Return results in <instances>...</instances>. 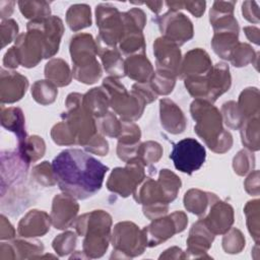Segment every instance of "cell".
Masks as SVG:
<instances>
[{
  "mask_svg": "<svg viewBox=\"0 0 260 260\" xmlns=\"http://www.w3.org/2000/svg\"><path fill=\"white\" fill-rule=\"evenodd\" d=\"M0 238L1 240H10L15 237V230L13 225L10 223V221L7 219V217L4 214H1L0 216Z\"/></svg>",
  "mask_w": 260,
  "mask_h": 260,
  "instance_id": "57",
  "label": "cell"
},
{
  "mask_svg": "<svg viewBox=\"0 0 260 260\" xmlns=\"http://www.w3.org/2000/svg\"><path fill=\"white\" fill-rule=\"evenodd\" d=\"M45 77L57 86H66L71 82L72 74L63 59L54 58L45 66Z\"/></svg>",
  "mask_w": 260,
  "mask_h": 260,
  "instance_id": "29",
  "label": "cell"
},
{
  "mask_svg": "<svg viewBox=\"0 0 260 260\" xmlns=\"http://www.w3.org/2000/svg\"><path fill=\"white\" fill-rule=\"evenodd\" d=\"M17 150L21 156L28 164H30L44 156L46 151V144L44 139L38 135L27 136L22 144L17 145Z\"/></svg>",
  "mask_w": 260,
  "mask_h": 260,
  "instance_id": "34",
  "label": "cell"
},
{
  "mask_svg": "<svg viewBox=\"0 0 260 260\" xmlns=\"http://www.w3.org/2000/svg\"><path fill=\"white\" fill-rule=\"evenodd\" d=\"M170 158L178 171L192 175L203 166L206 158V151L199 141L188 137L173 145Z\"/></svg>",
  "mask_w": 260,
  "mask_h": 260,
  "instance_id": "10",
  "label": "cell"
},
{
  "mask_svg": "<svg viewBox=\"0 0 260 260\" xmlns=\"http://www.w3.org/2000/svg\"><path fill=\"white\" fill-rule=\"evenodd\" d=\"M145 178V165L138 157H134L128 160L124 168H116L112 171L107 181V188L121 197H128Z\"/></svg>",
  "mask_w": 260,
  "mask_h": 260,
  "instance_id": "9",
  "label": "cell"
},
{
  "mask_svg": "<svg viewBox=\"0 0 260 260\" xmlns=\"http://www.w3.org/2000/svg\"><path fill=\"white\" fill-rule=\"evenodd\" d=\"M245 189L246 191L254 196H258L259 195V172L256 170L253 173H251L245 183Z\"/></svg>",
  "mask_w": 260,
  "mask_h": 260,
  "instance_id": "56",
  "label": "cell"
},
{
  "mask_svg": "<svg viewBox=\"0 0 260 260\" xmlns=\"http://www.w3.org/2000/svg\"><path fill=\"white\" fill-rule=\"evenodd\" d=\"M17 4L22 15L30 20L51 16L50 3L46 1H18Z\"/></svg>",
  "mask_w": 260,
  "mask_h": 260,
  "instance_id": "37",
  "label": "cell"
},
{
  "mask_svg": "<svg viewBox=\"0 0 260 260\" xmlns=\"http://www.w3.org/2000/svg\"><path fill=\"white\" fill-rule=\"evenodd\" d=\"M57 87V85L48 79L38 80L31 86V95L37 103L47 106L55 102L58 94Z\"/></svg>",
  "mask_w": 260,
  "mask_h": 260,
  "instance_id": "36",
  "label": "cell"
},
{
  "mask_svg": "<svg viewBox=\"0 0 260 260\" xmlns=\"http://www.w3.org/2000/svg\"><path fill=\"white\" fill-rule=\"evenodd\" d=\"M15 1H0V15L2 20L8 19L13 12Z\"/></svg>",
  "mask_w": 260,
  "mask_h": 260,
  "instance_id": "60",
  "label": "cell"
},
{
  "mask_svg": "<svg viewBox=\"0 0 260 260\" xmlns=\"http://www.w3.org/2000/svg\"><path fill=\"white\" fill-rule=\"evenodd\" d=\"M1 48H4L6 45L17 39L18 25L14 19L8 18L4 19L1 22Z\"/></svg>",
  "mask_w": 260,
  "mask_h": 260,
  "instance_id": "51",
  "label": "cell"
},
{
  "mask_svg": "<svg viewBox=\"0 0 260 260\" xmlns=\"http://www.w3.org/2000/svg\"><path fill=\"white\" fill-rule=\"evenodd\" d=\"M212 61L209 58V55L202 49L196 48L186 53L184 56L179 77L182 79L194 76L205 75L212 68Z\"/></svg>",
  "mask_w": 260,
  "mask_h": 260,
  "instance_id": "21",
  "label": "cell"
},
{
  "mask_svg": "<svg viewBox=\"0 0 260 260\" xmlns=\"http://www.w3.org/2000/svg\"><path fill=\"white\" fill-rule=\"evenodd\" d=\"M79 205L76 199L63 193L58 194L53 198L52 211H51V221L55 229L65 230L70 228L78 213Z\"/></svg>",
  "mask_w": 260,
  "mask_h": 260,
  "instance_id": "17",
  "label": "cell"
},
{
  "mask_svg": "<svg viewBox=\"0 0 260 260\" xmlns=\"http://www.w3.org/2000/svg\"><path fill=\"white\" fill-rule=\"evenodd\" d=\"M113 254L111 258H133L141 255L146 248L142 230L132 221H120L111 236Z\"/></svg>",
  "mask_w": 260,
  "mask_h": 260,
  "instance_id": "8",
  "label": "cell"
},
{
  "mask_svg": "<svg viewBox=\"0 0 260 260\" xmlns=\"http://www.w3.org/2000/svg\"><path fill=\"white\" fill-rule=\"evenodd\" d=\"M84 149L90 153L104 156L109 152V143L103 135L96 133L84 146Z\"/></svg>",
  "mask_w": 260,
  "mask_h": 260,
  "instance_id": "52",
  "label": "cell"
},
{
  "mask_svg": "<svg viewBox=\"0 0 260 260\" xmlns=\"http://www.w3.org/2000/svg\"><path fill=\"white\" fill-rule=\"evenodd\" d=\"M66 22L69 28L73 31H78L82 28L91 25L90 7L86 4L71 5L66 12Z\"/></svg>",
  "mask_w": 260,
  "mask_h": 260,
  "instance_id": "30",
  "label": "cell"
},
{
  "mask_svg": "<svg viewBox=\"0 0 260 260\" xmlns=\"http://www.w3.org/2000/svg\"><path fill=\"white\" fill-rule=\"evenodd\" d=\"M194 121L195 133L204 141L206 146L215 153H224L232 148L233 136L224 130L219 110L211 103L195 100L190 106Z\"/></svg>",
  "mask_w": 260,
  "mask_h": 260,
  "instance_id": "2",
  "label": "cell"
},
{
  "mask_svg": "<svg viewBox=\"0 0 260 260\" xmlns=\"http://www.w3.org/2000/svg\"><path fill=\"white\" fill-rule=\"evenodd\" d=\"M259 105L260 101L258 88L247 87L241 92L239 96L238 107L245 120L259 116Z\"/></svg>",
  "mask_w": 260,
  "mask_h": 260,
  "instance_id": "33",
  "label": "cell"
},
{
  "mask_svg": "<svg viewBox=\"0 0 260 260\" xmlns=\"http://www.w3.org/2000/svg\"><path fill=\"white\" fill-rule=\"evenodd\" d=\"M69 51L73 64L72 75L82 83L92 84L102 76V68L96 60L98 46L92 36L79 32L71 38Z\"/></svg>",
  "mask_w": 260,
  "mask_h": 260,
  "instance_id": "4",
  "label": "cell"
},
{
  "mask_svg": "<svg viewBox=\"0 0 260 260\" xmlns=\"http://www.w3.org/2000/svg\"><path fill=\"white\" fill-rule=\"evenodd\" d=\"M19 61L15 52L14 47H11L4 55L3 58V66L8 69H14L19 66Z\"/></svg>",
  "mask_w": 260,
  "mask_h": 260,
  "instance_id": "58",
  "label": "cell"
},
{
  "mask_svg": "<svg viewBox=\"0 0 260 260\" xmlns=\"http://www.w3.org/2000/svg\"><path fill=\"white\" fill-rule=\"evenodd\" d=\"M216 199H218V197L213 193L193 188L185 193L184 206L191 213L203 217Z\"/></svg>",
  "mask_w": 260,
  "mask_h": 260,
  "instance_id": "26",
  "label": "cell"
},
{
  "mask_svg": "<svg viewBox=\"0 0 260 260\" xmlns=\"http://www.w3.org/2000/svg\"><path fill=\"white\" fill-rule=\"evenodd\" d=\"M28 87V79L15 71L1 69L0 101L1 104H13L22 99Z\"/></svg>",
  "mask_w": 260,
  "mask_h": 260,
  "instance_id": "19",
  "label": "cell"
},
{
  "mask_svg": "<svg viewBox=\"0 0 260 260\" xmlns=\"http://www.w3.org/2000/svg\"><path fill=\"white\" fill-rule=\"evenodd\" d=\"M176 78L177 77L172 75L154 71V75L149 83L157 95H167L173 91L176 84Z\"/></svg>",
  "mask_w": 260,
  "mask_h": 260,
  "instance_id": "48",
  "label": "cell"
},
{
  "mask_svg": "<svg viewBox=\"0 0 260 260\" xmlns=\"http://www.w3.org/2000/svg\"><path fill=\"white\" fill-rule=\"evenodd\" d=\"M188 223V217L183 211H175L169 216L155 218L142 229L146 247H155L172 238L175 234L183 232Z\"/></svg>",
  "mask_w": 260,
  "mask_h": 260,
  "instance_id": "11",
  "label": "cell"
},
{
  "mask_svg": "<svg viewBox=\"0 0 260 260\" xmlns=\"http://www.w3.org/2000/svg\"><path fill=\"white\" fill-rule=\"evenodd\" d=\"M76 241H77L76 234L68 231L58 235L53 240L52 247L59 256L63 257L74 251L76 247Z\"/></svg>",
  "mask_w": 260,
  "mask_h": 260,
  "instance_id": "42",
  "label": "cell"
},
{
  "mask_svg": "<svg viewBox=\"0 0 260 260\" xmlns=\"http://www.w3.org/2000/svg\"><path fill=\"white\" fill-rule=\"evenodd\" d=\"M240 129L243 145L250 151L259 150V116L246 119Z\"/></svg>",
  "mask_w": 260,
  "mask_h": 260,
  "instance_id": "35",
  "label": "cell"
},
{
  "mask_svg": "<svg viewBox=\"0 0 260 260\" xmlns=\"http://www.w3.org/2000/svg\"><path fill=\"white\" fill-rule=\"evenodd\" d=\"M254 58H257V56L250 45L246 43H238L232 53L230 61L235 67H243L253 62Z\"/></svg>",
  "mask_w": 260,
  "mask_h": 260,
  "instance_id": "45",
  "label": "cell"
},
{
  "mask_svg": "<svg viewBox=\"0 0 260 260\" xmlns=\"http://www.w3.org/2000/svg\"><path fill=\"white\" fill-rule=\"evenodd\" d=\"M184 80L188 92L195 100H203L211 104L228 91L232 84L229 65L223 62L216 63L205 75L188 77Z\"/></svg>",
  "mask_w": 260,
  "mask_h": 260,
  "instance_id": "5",
  "label": "cell"
},
{
  "mask_svg": "<svg viewBox=\"0 0 260 260\" xmlns=\"http://www.w3.org/2000/svg\"><path fill=\"white\" fill-rule=\"evenodd\" d=\"M125 74L137 83H146L152 79L154 69L145 54H136L126 58Z\"/></svg>",
  "mask_w": 260,
  "mask_h": 260,
  "instance_id": "24",
  "label": "cell"
},
{
  "mask_svg": "<svg viewBox=\"0 0 260 260\" xmlns=\"http://www.w3.org/2000/svg\"><path fill=\"white\" fill-rule=\"evenodd\" d=\"M19 64L26 68L37 66L46 56V44L42 34L36 28H27L20 34L13 46Z\"/></svg>",
  "mask_w": 260,
  "mask_h": 260,
  "instance_id": "12",
  "label": "cell"
},
{
  "mask_svg": "<svg viewBox=\"0 0 260 260\" xmlns=\"http://www.w3.org/2000/svg\"><path fill=\"white\" fill-rule=\"evenodd\" d=\"M157 184L164 194L167 203H171L177 198V195L182 186L180 178L168 169L160 170L158 174Z\"/></svg>",
  "mask_w": 260,
  "mask_h": 260,
  "instance_id": "32",
  "label": "cell"
},
{
  "mask_svg": "<svg viewBox=\"0 0 260 260\" xmlns=\"http://www.w3.org/2000/svg\"><path fill=\"white\" fill-rule=\"evenodd\" d=\"M159 118L162 128L171 134H180L186 129L187 120L184 113L168 98L159 101Z\"/></svg>",
  "mask_w": 260,
  "mask_h": 260,
  "instance_id": "23",
  "label": "cell"
},
{
  "mask_svg": "<svg viewBox=\"0 0 260 260\" xmlns=\"http://www.w3.org/2000/svg\"><path fill=\"white\" fill-rule=\"evenodd\" d=\"M162 155V147L158 142L146 141L139 144L136 157H138L145 166L157 162Z\"/></svg>",
  "mask_w": 260,
  "mask_h": 260,
  "instance_id": "39",
  "label": "cell"
},
{
  "mask_svg": "<svg viewBox=\"0 0 260 260\" xmlns=\"http://www.w3.org/2000/svg\"><path fill=\"white\" fill-rule=\"evenodd\" d=\"M26 28H36L42 34L46 44V59L58 53L60 41L64 32L63 21L60 17L52 15L41 19L29 20Z\"/></svg>",
  "mask_w": 260,
  "mask_h": 260,
  "instance_id": "16",
  "label": "cell"
},
{
  "mask_svg": "<svg viewBox=\"0 0 260 260\" xmlns=\"http://www.w3.org/2000/svg\"><path fill=\"white\" fill-rule=\"evenodd\" d=\"M153 54L155 57V71L174 77L179 76L182 56L177 44L165 37L157 38L153 43Z\"/></svg>",
  "mask_w": 260,
  "mask_h": 260,
  "instance_id": "14",
  "label": "cell"
},
{
  "mask_svg": "<svg viewBox=\"0 0 260 260\" xmlns=\"http://www.w3.org/2000/svg\"><path fill=\"white\" fill-rule=\"evenodd\" d=\"M214 237L215 235L209 231L202 219L193 223L187 239L186 252L190 254L188 258H209V256L205 254L211 247Z\"/></svg>",
  "mask_w": 260,
  "mask_h": 260,
  "instance_id": "20",
  "label": "cell"
},
{
  "mask_svg": "<svg viewBox=\"0 0 260 260\" xmlns=\"http://www.w3.org/2000/svg\"><path fill=\"white\" fill-rule=\"evenodd\" d=\"M255 167V157L254 154L248 149L240 150L233 159V168L237 175L245 176Z\"/></svg>",
  "mask_w": 260,
  "mask_h": 260,
  "instance_id": "46",
  "label": "cell"
},
{
  "mask_svg": "<svg viewBox=\"0 0 260 260\" xmlns=\"http://www.w3.org/2000/svg\"><path fill=\"white\" fill-rule=\"evenodd\" d=\"M155 22L165 37L179 47L190 41L194 35L192 21L183 13L179 11L169 10L165 14L157 16Z\"/></svg>",
  "mask_w": 260,
  "mask_h": 260,
  "instance_id": "13",
  "label": "cell"
},
{
  "mask_svg": "<svg viewBox=\"0 0 260 260\" xmlns=\"http://www.w3.org/2000/svg\"><path fill=\"white\" fill-rule=\"evenodd\" d=\"M29 164L18 150L2 151L1 153V195L13 184H20L25 179Z\"/></svg>",
  "mask_w": 260,
  "mask_h": 260,
  "instance_id": "15",
  "label": "cell"
},
{
  "mask_svg": "<svg viewBox=\"0 0 260 260\" xmlns=\"http://www.w3.org/2000/svg\"><path fill=\"white\" fill-rule=\"evenodd\" d=\"M1 125L15 134L17 145L22 144L27 138L25 131V119L20 108L1 106Z\"/></svg>",
  "mask_w": 260,
  "mask_h": 260,
  "instance_id": "25",
  "label": "cell"
},
{
  "mask_svg": "<svg viewBox=\"0 0 260 260\" xmlns=\"http://www.w3.org/2000/svg\"><path fill=\"white\" fill-rule=\"evenodd\" d=\"M258 5L255 1H245L242 4V14L245 19L249 22L258 23L259 22V13Z\"/></svg>",
  "mask_w": 260,
  "mask_h": 260,
  "instance_id": "54",
  "label": "cell"
},
{
  "mask_svg": "<svg viewBox=\"0 0 260 260\" xmlns=\"http://www.w3.org/2000/svg\"><path fill=\"white\" fill-rule=\"evenodd\" d=\"M104 69L110 76L115 78H121L126 76L125 74V60L122 58V54L118 48H106L98 50Z\"/></svg>",
  "mask_w": 260,
  "mask_h": 260,
  "instance_id": "28",
  "label": "cell"
},
{
  "mask_svg": "<svg viewBox=\"0 0 260 260\" xmlns=\"http://www.w3.org/2000/svg\"><path fill=\"white\" fill-rule=\"evenodd\" d=\"M201 219L213 235H223L234 223V209L229 203L218 198Z\"/></svg>",
  "mask_w": 260,
  "mask_h": 260,
  "instance_id": "18",
  "label": "cell"
},
{
  "mask_svg": "<svg viewBox=\"0 0 260 260\" xmlns=\"http://www.w3.org/2000/svg\"><path fill=\"white\" fill-rule=\"evenodd\" d=\"M238 37V32H215L211 40V47L214 53L221 59L230 61L232 53L239 43Z\"/></svg>",
  "mask_w": 260,
  "mask_h": 260,
  "instance_id": "31",
  "label": "cell"
},
{
  "mask_svg": "<svg viewBox=\"0 0 260 260\" xmlns=\"http://www.w3.org/2000/svg\"><path fill=\"white\" fill-rule=\"evenodd\" d=\"M31 178L44 187H52L57 184L52 164L49 161H43L35 166L31 170Z\"/></svg>",
  "mask_w": 260,
  "mask_h": 260,
  "instance_id": "41",
  "label": "cell"
},
{
  "mask_svg": "<svg viewBox=\"0 0 260 260\" xmlns=\"http://www.w3.org/2000/svg\"><path fill=\"white\" fill-rule=\"evenodd\" d=\"M112 216L105 210H92L75 220V230L84 237L83 253L87 258L102 257L111 240Z\"/></svg>",
  "mask_w": 260,
  "mask_h": 260,
  "instance_id": "3",
  "label": "cell"
},
{
  "mask_svg": "<svg viewBox=\"0 0 260 260\" xmlns=\"http://www.w3.org/2000/svg\"><path fill=\"white\" fill-rule=\"evenodd\" d=\"M143 4L147 5L152 12L157 14L158 12H160L164 3L161 1H147V2H144Z\"/></svg>",
  "mask_w": 260,
  "mask_h": 260,
  "instance_id": "62",
  "label": "cell"
},
{
  "mask_svg": "<svg viewBox=\"0 0 260 260\" xmlns=\"http://www.w3.org/2000/svg\"><path fill=\"white\" fill-rule=\"evenodd\" d=\"M51 137L53 141L58 145L70 146L76 144L72 132L68 124L64 120L54 125V127L51 130Z\"/></svg>",
  "mask_w": 260,
  "mask_h": 260,
  "instance_id": "49",
  "label": "cell"
},
{
  "mask_svg": "<svg viewBox=\"0 0 260 260\" xmlns=\"http://www.w3.org/2000/svg\"><path fill=\"white\" fill-rule=\"evenodd\" d=\"M244 213L247 218V226L249 233L252 235L256 243L259 241V200L249 201L245 208Z\"/></svg>",
  "mask_w": 260,
  "mask_h": 260,
  "instance_id": "43",
  "label": "cell"
},
{
  "mask_svg": "<svg viewBox=\"0 0 260 260\" xmlns=\"http://www.w3.org/2000/svg\"><path fill=\"white\" fill-rule=\"evenodd\" d=\"M82 98L83 94L78 92L68 94L65 102L67 110L63 113L62 119L68 124L75 143L84 147L98 133V125L95 118L83 108Z\"/></svg>",
  "mask_w": 260,
  "mask_h": 260,
  "instance_id": "7",
  "label": "cell"
},
{
  "mask_svg": "<svg viewBox=\"0 0 260 260\" xmlns=\"http://www.w3.org/2000/svg\"><path fill=\"white\" fill-rule=\"evenodd\" d=\"M52 167L59 189L76 200L95 195L109 171L99 159L78 148L62 150L53 159Z\"/></svg>",
  "mask_w": 260,
  "mask_h": 260,
  "instance_id": "1",
  "label": "cell"
},
{
  "mask_svg": "<svg viewBox=\"0 0 260 260\" xmlns=\"http://www.w3.org/2000/svg\"><path fill=\"white\" fill-rule=\"evenodd\" d=\"M205 1H181L182 9L188 10L195 17H201L205 11Z\"/></svg>",
  "mask_w": 260,
  "mask_h": 260,
  "instance_id": "55",
  "label": "cell"
},
{
  "mask_svg": "<svg viewBox=\"0 0 260 260\" xmlns=\"http://www.w3.org/2000/svg\"><path fill=\"white\" fill-rule=\"evenodd\" d=\"M82 106L93 118L100 119L108 113L110 107L109 95L103 86L91 88L83 94Z\"/></svg>",
  "mask_w": 260,
  "mask_h": 260,
  "instance_id": "27",
  "label": "cell"
},
{
  "mask_svg": "<svg viewBox=\"0 0 260 260\" xmlns=\"http://www.w3.org/2000/svg\"><path fill=\"white\" fill-rule=\"evenodd\" d=\"M15 253V259L36 258V254L44 252V245L38 240H14L11 242Z\"/></svg>",
  "mask_w": 260,
  "mask_h": 260,
  "instance_id": "38",
  "label": "cell"
},
{
  "mask_svg": "<svg viewBox=\"0 0 260 260\" xmlns=\"http://www.w3.org/2000/svg\"><path fill=\"white\" fill-rule=\"evenodd\" d=\"M244 31L249 41L259 45V28L255 26H245Z\"/></svg>",
  "mask_w": 260,
  "mask_h": 260,
  "instance_id": "61",
  "label": "cell"
},
{
  "mask_svg": "<svg viewBox=\"0 0 260 260\" xmlns=\"http://www.w3.org/2000/svg\"><path fill=\"white\" fill-rule=\"evenodd\" d=\"M51 223V216L47 212L32 209L20 219L17 234L22 238L42 237L49 232Z\"/></svg>",
  "mask_w": 260,
  "mask_h": 260,
  "instance_id": "22",
  "label": "cell"
},
{
  "mask_svg": "<svg viewBox=\"0 0 260 260\" xmlns=\"http://www.w3.org/2000/svg\"><path fill=\"white\" fill-rule=\"evenodd\" d=\"M98 130L103 135L118 138L121 128H122V122L118 120V118L112 113L108 112L104 117L100 118V121L96 122Z\"/></svg>",
  "mask_w": 260,
  "mask_h": 260,
  "instance_id": "47",
  "label": "cell"
},
{
  "mask_svg": "<svg viewBox=\"0 0 260 260\" xmlns=\"http://www.w3.org/2000/svg\"><path fill=\"white\" fill-rule=\"evenodd\" d=\"M162 258H167V259H184L186 258V256L184 255V252L181 248H178V247H172V248H169L167 249L164 254H161L159 256V259H162Z\"/></svg>",
  "mask_w": 260,
  "mask_h": 260,
  "instance_id": "59",
  "label": "cell"
},
{
  "mask_svg": "<svg viewBox=\"0 0 260 260\" xmlns=\"http://www.w3.org/2000/svg\"><path fill=\"white\" fill-rule=\"evenodd\" d=\"M222 122L231 129H240L243 125L245 118L242 115L238 104L234 101L226 102L221 107Z\"/></svg>",
  "mask_w": 260,
  "mask_h": 260,
  "instance_id": "40",
  "label": "cell"
},
{
  "mask_svg": "<svg viewBox=\"0 0 260 260\" xmlns=\"http://www.w3.org/2000/svg\"><path fill=\"white\" fill-rule=\"evenodd\" d=\"M122 128L120 131V134L118 136V142L123 144H138L140 137H141V131L137 124L134 122L129 121H122Z\"/></svg>",
  "mask_w": 260,
  "mask_h": 260,
  "instance_id": "50",
  "label": "cell"
},
{
  "mask_svg": "<svg viewBox=\"0 0 260 260\" xmlns=\"http://www.w3.org/2000/svg\"><path fill=\"white\" fill-rule=\"evenodd\" d=\"M102 86L109 95L110 107L122 121L134 122L142 116L146 106L145 101L132 89L128 92L118 78L108 76L104 79Z\"/></svg>",
  "mask_w": 260,
  "mask_h": 260,
  "instance_id": "6",
  "label": "cell"
},
{
  "mask_svg": "<svg viewBox=\"0 0 260 260\" xmlns=\"http://www.w3.org/2000/svg\"><path fill=\"white\" fill-rule=\"evenodd\" d=\"M132 90H134L139 95H141L143 98V100L145 101L146 105L152 103L157 98V94L155 93V91L153 90V88L151 87L149 82H146V83H137L136 82L132 85Z\"/></svg>",
  "mask_w": 260,
  "mask_h": 260,
  "instance_id": "53",
  "label": "cell"
},
{
  "mask_svg": "<svg viewBox=\"0 0 260 260\" xmlns=\"http://www.w3.org/2000/svg\"><path fill=\"white\" fill-rule=\"evenodd\" d=\"M222 248L225 253L237 254L240 253L245 247V238L240 230L231 228L225 234H223Z\"/></svg>",
  "mask_w": 260,
  "mask_h": 260,
  "instance_id": "44",
  "label": "cell"
}]
</instances>
